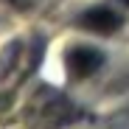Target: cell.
<instances>
[{
	"instance_id": "cell-1",
	"label": "cell",
	"mask_w": 129,
	"mask_h": 129,
	"mask_svg": "<svg viewBox=\"0 0 129 129\" xmlns=\"http://www.w3.org/2000/svg\"><path fill=\"white\" fill-rule=\"evenodd\" d=\"M68 64H70V70L76 76H87L101 64V53L93 51V48H73L68 53Z\"/></svg>"
},
{
	"instance_id": "cell-2",
	"label": "cell",
	"mask_w": 129,
	"mask_h": 129,
	"mask_svg": "<svg viewBox=\"0 0 129 129\" xmlns=\"http://www.w3.org/2000/svg\"><path fill=\"white\" fill-rule=\"evenodd\" d=\"M118 23H121L118 14L110 11V9H93V11H87V14L81 17V25L90 28V31H98V34H110V31H115Z\"/></svg>"
}]
</instances>
